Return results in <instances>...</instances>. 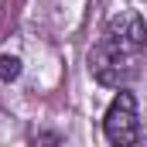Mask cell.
Here are the masks:
<instances>
[{
  "label": "cell",
  "mask_w": 147,
  "mask_h": 147,
  "mask_svg": "<svg viewBox=\"0 0 147 147\" xmlns=\"http://www.w3.org/2000/svg\"><path fill=\"white\" fill-rule=\"evenodd\" d=\"M144 41L147 28L137 10H123L120 17H110L99 41L89 51V72L99 86L127 89L144 65Z\"/></svg>",
  "instance_id": "1"
},
{
  "label": "cell",
  "mask_w": 147,
  "mask_h": 147,
  "mask_svg": "<svg viewBox=\"0 0 147 147\" xmlns=\"http://www.w3.org/2000/svg\"><path fill=\"white\" fill-rule=\"evenodd\" d=\"M21 75V58L17 55H0V79L3 82H14Z\"/></svg>",
  "instance_id": "3"
},
{
  "label": "cell",
  "mask_w": 147,
  "mask_h": 147,
  "mask_svg": "<svg viewBox=\"0 0 147 147\" xmlns=\"http://www.w3.org/2000/svg\"><path fill=\"white\" fill-rule=\"evenodd\" d=\"M103 134L113 147H130L140 140V116H137L134 92H127V89L116 92V99L110 103V110L103 116Z\"/></svg>",
  "instance_id": "2"
}]
</instances>
